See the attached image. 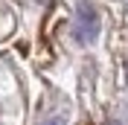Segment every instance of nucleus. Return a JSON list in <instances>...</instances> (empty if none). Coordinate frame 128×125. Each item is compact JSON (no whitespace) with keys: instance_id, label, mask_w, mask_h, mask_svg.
<instances>
[{"instance_id":"1","label":"nucleus","mask_w":128,"mask_h":125,"mask_svg":"<svg viewBox=\"0 0 128 125\" xmlns=\"http://www.w3.org/2000/svg\"><path fill=\"white\" fill-rule=\"evenodd\" d=\"M76 20H79V41L90 44L99 35V12L90 6L88 0H82L79 6H76Z\"/></svg>"}]
</instances>
